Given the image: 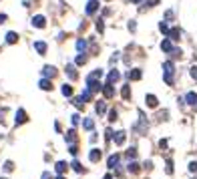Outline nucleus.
<instances>
[{
    "label": "nucleus",
    "mask_w": 197,
    "mask_h": 179,
    "mask_svg": "<svg viewBox=\"0 0 197 179\" xmlns=\"http://www.w3.org/2000/svg\"><path fill=\"white\" fill-rule=\"evenodd\" d=\"M159 30L163 32V34H167V36H169V32H171L169 26H167V22H161V24H159Z\"/></svg>",
    "instance_id": "26"
},
{
    "label": "nucleus",
    "mask_w": 197,
    "mask_h": 179,
    "mask_svg": "<svg viewBox=\"0 0 197 179\" xmlns=\"http://www.w3.org/2000/svg\"><path fill=\"white\" fill-rule=\"evenodd\" d=\"M6 20V14H0V22H4Z\"/></svg>",
    "instance_id": "42"
},
{
    "label": "nucleus",
    "mask_w": 197,
    "mask_h": 179,
    "mask_svg": "<svg viewBox=\"0 0 197 179\" xmlns=\"http://www.w3.org/2000/svg\"><path fill=\"white\" fill-rule=\"evenodd\" d=\"M125 137H127L125 131H119V133L115 135V143H117V145H123V143H125Z\"/></svg>",
    "instance_id": "11"
},
{
    "label": "nucleus",
    "mask_w": 197,
    "mask_h": 179,
    "mask_svg": "<svg viewBox=\"0 0 197 179\" xmlns=\"http://www.w3.org/2000/svg\"><path fill=\"white\" fill-rule=\"evenodd\" d=\"M137 155V151H135V147H131L129 151H127V157H129V159H133V157Z\"/></svg>",
    "instance_id": "32"
},
{
    "label": "nucleus",
    "mask_w": 197,
    "mask_h": 179,
    "mask_svg": "<svg viewBox=\"0 0 197 179\" xmlns=\"http://www.w3.org/2000/svg\"><path fill=\"white\" fill-rule=\"evenodd\" d=\"M131 2H133V4H139V2H143V0H131Z\"/></svg>",
    "instance_id": "44"
},
{
    "label": "nucleus",
    "mask_w": 197,
    "mask_h": 179,
    "mask_svg": "<svg viewBox=\"0 0 197 179\" xmlns=\"http://www.w3.org/2000/svg\"><path fill=\"white\" fill-rule=\"evenodd\" d=\"M62 95H66V97L72 95V87L71 85H62Z\"/></svg>",
    "instance_id": "24"
},
{
    "label": "nucleus",
    "mask_w": 197,
    "mask_h": 179,
    "mask_svg": "<svg viewBox=\"0 0 197 179\" xmlns=\"http://www.w3.org/2000/svg\"><path fill=\"white\" fill-rule=\"evenodd\" d=\"M171 57H175V58L181 57V50H179V48H173V50H171Z\"/></svg>",
    "instance_id": "35"
},
{
    "label": "nucleus",
    "mask_w": 197,
    "mask_h": 179,
    "mask_svg": "<svg viewBox=\"0 0 197 179\" xmlns=\"http://www.w3.org/2000/svg\"><path fill=\"white\" fill-rule=\"evenodd\" d=\"M85 62H87V57H85V54H79V57H76V65H85Z\"/></svg>",
    "instance_id": "30"
},
{
    "label": "nucleus",
    "mask_w": 197,
    "mask_h": 179,
    "mask_svg": "<svg viewBox=\"0 0 197 179\" xmlns=\"http://www.w3.org/2000/svg\"><path fill=\"white\" fill-rule=\"evenodd\" d=\"M191 76L197 79V67H191Z\"/></svg>",
    "instance_id": "39"
},
{
    "label": "nucleus",
    "mask_w": 197,
    "mask_h": 179,
    "mask_svg": "<svg viewBox=\"0 0 197 179\" xmlns=\"http://www.w3.org/2000/svg\"><path fill=\"white\" fill-rule=\"evenodd\" d=\"M185 101H187L189 105H195V103H197V93H193V91L187 93V95H185Z\"/></svg>",
    "instance_id": "9"
},
{
    "label": "nucleus",
    "mask_w": 197,
    "mask_h": 179,
    "mask_svg": "<svg viewBox=\"0 0 197 179\" xmlns=\"http://www.w3.org/2000/svg\"><path fill=\"white\" fill-rule=\"evenodd\" d=\"M93 125H95V123H93V119H85V121H83V127H85L87 131H91Z\"/></svg>",
    "instance_id": "23"
},
{
    "label": "nucleus",
    "mask_w": 197,
    "mask_h": 179,
    "mask_svg": "<svg viewBox=\"0 0 197 179\" xmlns=\"http://www.w3.org/2000/svg\"><path fill=\"white\" fill-rule=\"evenodd\" d=\"M32 24H34L36 28H42V26H44V16H34V18H32Z\"/></svg>",
    "instance_id": "10"
},
{
    "label": "nucleus",
    "mask_w": 197,
    "mask_h": 179,
    "mask_svg": "<svg viewBox=\"0 0 197 179\" xmlns=\"http://www.w3.org/2000/svg\"><path fill=\"white\" fill-rule=\"evenodd\" d=\"M129 28H131V30H135V28H137V24H135V20H131V22H129Z\"/></svg>",
    "instance_id": "41"
},
{
    "label": "nucleus",
    "mask_w": 197,
    "mask_h": 179,
    "mask_svg": "<svg viewBox=\"0 0 197 179\" xmlns=\"http://www.w3.org/2000/svg\"><path fill=\"white\" fill-rule=\"evenodd\" d=\"M129 171H131V173H137V171H139V163H135V161L129 163Z\"/></svg>",
    "instance_id": "28"
},
{
    "label": "nucleus",
    "mask_w": 197,
    "mask_h": 179,
    "mask_svg": "<svg viewBox=\"0 0 197 179\" xmlns=\"http://www.w3.org/2000/svg\"><path fill=\"white\" fill-rule=\"evenodd\" d=\"M161 48H163V50H165V53H169V54H171V50H173V48H175V46H173V44H171V38H165V40H163V42H161Z\"/></svg>",
    "instance_id": "4"
},
{
    "label": "nucleus",
    "mask_w": 197,
    "mask_h": 179,
    "mask_svg": "<svg viewBox=\"0 0 197 179\" xmlns=\"http://www.w3.org/2000/svg\"><path fill=\"white\" fill-rule=\"evenodd\" d=\"M165 18H167V20L173 18V10H167V12H165Z\"/></svg>",
    "instance_id": "37"
},
{
    "label": "nucleus",
    "mask_w": 197,
    "mask_h": 179,
    "mask_svg": "<svg viewBox=\"0 0 197 179\" xmlns=\"http://www.w3.org/2000/svg\"><path fill=\"white\" fill-rule=\"evenodd\" d=\"M71 165H72V169H75L76 173H80V171H83V167H80V163H79V161H72Z\"/></svg>",
    "instance_id": "29"
},
{
    "label": "nucleus",
    "mask_w": 197,
    "mask_h": 179,
    "mask_svg": "<svg viewBox=\"0 0 197 179\" xmlns=\"http://www.w3.org/2000/svg\"><path fill=\"white\" fill-rule=\"evenodd\" d=\"M34 48L38 50V54H44V53H46V44H44V42H40V40L34 42Z\"/></svg>",
    "instance_id": "12"
},
{
    "label": "nucleus",
    "mask_w": 197,
    "mask_h": 179,
    "mask_svg": "<svg viewBox=\"0 0 197 179\" xmlns=\"http://www.w3.org/2000/svg\"><path fill=\"white\" fill-rule=\"evenodd\" d=\"M105 179H113V175H111V173H109V175H105Z\"/></svg>",
    "instance_id": "45"
},
{
    "label": "nucleus",
    "mask_w": 197,
    "mask_h": 179,
    "mask_svg": "<svg viewBox=\"0 0 197 179\" xmlns=\"http://www.w3.org/2000/svg\"><path fill=\"white\" fill-rule=\"evenodd\" d=\"M95 109H97L98 115H103V113H105V103H103V101H98V103L95 105Z\"/></svg>",
    "instance_id": "25"
},
{
    "label": "nucleus",
    "mask_w": 197,
    "mask_h": 179,
    "mask_svg": "<svg viewBox=\"0 0 197 179\" xmlns=\"http://www.w3.org/2000/svg\"><path fill=\"white\" fill-rule=\"evenodd\" d=\"M40 89H42V91H53L50 80H48V79H42V80H40Z\"/></svg>",
    "instance_id": "13"
},
{
    "label": "nucleus",
    "mask_w": 197,
    "mask_h": 179,
    "mask_svg": "<svg viewBox=\"0 0 197 179\" xmlns=\"http://www.w3.org/2000/svg\"><path fill=\"white\" fill-rule=\"evenodd\" d=\"M76 48H79V50H85V48H87V40L79 38V40H76Z\"/></svg>",
    "instance_id": "27"
},
{
    "label": "nucleus",
    "mask_w": 197,
    "mask_h": 179,
    "mask_svg": "<svg viewBox=\"0 0 197 179\" xmlns=\"http://www.w3.org/2000/svg\"><path fill=\"white\" fill-rule=\"evenodd\" d=\"M66 167H68V165L65 163V161H58V163H57V173H65Z\"/></svg>",
    "instance_id": "21"
},
{
    "label": "nucleus",
    "mask_w": 197,
    "mask_h": 179,
    "mask_svg": "<svg viewBox=\"0 0 197 179\" xmlns=\"http://www.w3.org/2000/svg\"><path fill=\"white\" fill-rule=\"evenodd\" d=\"M121 95H123V99H125V101H129V99H131V87H129V85H125V87H123Z\"/></svg>",
    "instance_id": "14"
},
{
    "label": "nucleus",
    "mask_w": 197,
    "mask_h": 179,
    "mask_svg": "<svg viewBox=\"0 0 197 179\" xmlns=\"http://www.w3.org/2000/svg\"><path fill=\"white\" fill-rule=\"evenodd\" d=\"M141 76H143L141 69H133V71H129V72H127V79H129V80H139Z\"/></svg>",
    "instance_id": "1"
},
{
    "label": "nucleus",
    "mask_w": 197,
    "mask_h": 179,
    "mask_svg": "<svg viewBox=\"0 0 197 179\" xmlns=\"http://www.w3.org/2000/svg\"><path fill=\"white\" fill-rule=\"evenodd\" d=\"M169 38L171 40H179V38H181V30H179V28H173V30L169 32Z\"/></svg>",
    "instance_id": "16"
},
{
    "label": "nucleus",
    "mask_w": 197,
    "mask_h": 179,
    "mask_svg": "<svg viewBox=\"0 0 197 179\" xmlns=\"http://www.w3.org/2000/svg\"><path fill=\"white\" fill-rule=\"evenodd\" d=\"M97 8H98V2H97V0H91V2L87 4V14H93Z\"/></svg>",
    "instance_id": "8"
},
{
    "label": "nucleus",
    "mask_w": 197,
    "mask_h": 179,
    "mask_svg": "<svg viewBox=\"0 0 197 179\" xmlns=\"http://www.w3.org/2000/svg\"><path fill=\"white\" fill-rule=\"evenodd\" d=\"M4 169H6V171H12V163H10V161H6V163H4Z\"/></svg>",
    "instance_id": "38"
},
{
    "label": "nucleus",
    "mask_w": 197,
    "mask_h": 179,
    "mask_svg": "<svg viewBox=\"0 0 197 179\" xmlns=\"http://www.w3.org/2000/svg\"><path fill=\"white\" fill-rule=\"evenodd\" d=\"M66 141L71 143V145H75V141H76V133H75V129H71L66 133Z\"/></svg>",
    "instance_id": "18"
},
{
    "label": "nucleus",
    "mask_w": 197,
    "mask_h": 179,
    "mask_svg": "<svg viewBox=\"0 0 197 179\" xmlns=\"http://www.w3.org/2000/svg\"><path fill=\"white\" fill-rule=\"evenodd\" d=\"M115 119H117V111H111V113H109V121H115Z\"/></svg>",
    "instance_id": "36"
},
{
    "label": "nucleus",
    "mask_w": 197,
    "mask_h": 179,
    "mask_svg": "<svg viewBox=\"0 0 197 179\" xmlns=\"http://www.w3.org/2000/svg\"><path fill=\"white\" fill-rule=\"evenodd\" d=\"M167 173H173V161H167V167H165Z\"/></svg>",
    "instance_id": "34"
},
{
    "label": "nucleus",
    "mask_w": 197,
    "mask_h": 179,
    "mask_svg": "<svg viewBox=\"0 0 197 179\" xmlns=\"http://www.w3.org/2000/svg\"><path fill=\"white\" fill-rule=\"evenodd\" d=\"M66 75H68V79H71V80L76 79V71H75V67H72V65L66 67Z\"/></svg>",
    "instance_id": "17"
},
{
    "label": "nucleus",
    "mask_w": 197,
    "mask_h": 179,
    "mask_svg": "<svg viewBox=\"0 0 197 179\" xmlns=\"http://www.w3.org/2000/svg\"><path fill=\"white\" fill-rule=\"evenodd\" d=\"M145 101H147V107H153V109L159 105V101H157L155 95H147V97H145Z\"/></svg>",
    "instance_id": "3"
},
{
    "label": "nucleus",
    "mask_w": 197,
    "mask_h": 179,
    "mask_svg": "<svg viewBox=\"0 0 197 179\" xmlns=\"http://www.w3.org/2000/svg\"><path fill=\"white\" fill-rule=\"evenodd\" d=\"M97 30H98V32H103V30H105V24H103V18H98V20H97Z\"/></svg>",
    "instance_id": "31"
},
{
    "label": "nucleus",
    "mask_w": 197,
    "mask_h": 179,
    "mask_svg": "<svg viewBox=\"0 0 197 179\" xmlns=\"http://www.w3.org/2000/svg\"><path fill=\"white\" fill-rule=\"evenodd\" d=\"M16 40H18V34H16V32H8V34H6V42H8V44H14Z\"/></svg>",
    "instance_id": "15"
},
{
    "label": "nucleus",
    "mask_w": 197,
    "mask_h": 179,
    "mask_svg": "<svg viewBox=\"0 0 197 179\" xmlns=\"http://www.w3.org/2000/svg\"><path fill=\"white\" fill-rule=\"evenodd\" d=\"M147 4H149V6H157V4H159V0H147Z\"/></svg>",
    "instance_id": "40"
},
{
    "label": "nucleus",
    "mask_w": 197,
    "mask_h": 179,
    "mask_svg": "<svg viewBox=\"0 0 197 179\" xmlns=\"http://www.w3.org/2000/svg\"><path fill=\"white\" fill-rule=\"evenodd\" d=\"M26 121H28L26 113H24L22 109H18V113H16V123H26Z\"/></svg>",
    "instance_id": "7"
},
{
    "label": "nucleus",
    "mask_w": 197,
    "mask_h": 179,
    "mask_svg": "<svg viewBox=\"0 0 197 179\" xmlns=\"http://www.w3.org/2000/svg\"><path fill=\"white\" fill-rule=\"evenodd\" d=\"M117 163H119V155H111L109 157V169H115Z\"/></svg>",
    "instance_id": "20"
},
{
    "label": "nucleus",
    "mask_w": 197,
    "mask_h": 179,
    "mask_svg": "<svg viewBox=\"0 0 197 179\" xmlns=\"http://www.w3.org/2000/svg\"><path fill=\"white\" fill-rule=\"evenodd\" d=\"M44 75H46V76H50V79H53V76L57 75V71H54V67H44Z\"/></svg>",
    "instance_id": "22"
},
{
    "label": "nucleus",
    "mask_w": 197,
    "mask_h": 179,
    "mask_svg": "<svg viewBox=\"0 0 197 179\" xmlns=\"http://www.w3.org/2000/svg\"><path fill=\"white\" fill-rule=\"evenodd\" d=\"M57 179H65V177H62V175H58V177H57Z\"/></svg>",
    "instance_id": "46"
},
{
    "label": "nucleus",
    "mask_w": 197,
    "mask_h": 179,
    "mask_svg": "<svg viewBox=\"0 0 197 179\" xmlns=\"http://www.w3.org/2000/svg\"><path fill=\"white\" fill-rule=\"evenodd\" d=\"M189 171H191V173L197 171V161H191V163H189Z\"/></svg>",
    "instance_id": "33"
},
{
    "label": "nucleus",
    "mask_w": 197,
    "mask_h": 179,
    "mask_svg": "<svg viewBox=\"0 0 197 179\" xmlns=\"http://www.w3.org/2000/svg\"><path fill=\"white\" fill-rule=\"evenodd\" d=\"M103 93H105V97H107V99H111V97L115 95V89H113V85H109V83H107V85H105V89H103Z\"/></svg>",
    "instance_id": "6"
},
{
    "label": "nucleus",
    "mask_w": 197,
    "mask_h": 179,
    "mask_svg": "<svg viewBox=\"0 0 197 179\" xmlns=\"http://www.w3.org/2000/svg\"><path fill=\"white\" fill-rule=\"evenodd\" d=\"M163 71H165V76H173V71H175L173 62H171V61H167L165 65H163Z\"/></svg>",
    "instance_id": "2"
},
{
    "label": "nucleus",
    "mask_w": 197,
    "mask_h": 179,
    "mask_svg": "<svg viewBox=\"0 0 197 179\" xmlns=\"http://www.w3.org/2000/svg\"><path fill=\"white\" fill-rule=\"evenodd\" d=\"M42 179H50V175H48V173H44V175H42Z\"/></svg>",
    "instance_id": "43"
},
{
    "label": "nucleus",
    "mask_w": 197,
    "mask_h": 179,
    "mask_svg": "<svg viewBox=\"0 0 197 179\" xmlns=\"http://www.w3.org/2000/svg\"><path fill=\"white\" fill-rule=\"evenodd\" d=\"M89 157H91V161H93V163H97V161L101 159V151H98V149H93Z\"/></svg>",
    "instance_id": "19"
},
{
    "label": "nucleus",
    "mask_w": 197,
    "mask_h": 179,
    "mask_svg": "<svg viewBox=\"0 0 197 179\" xmlns=\"http://www.w3.org/2000/svg\"><path fill=\"white\" fill-rule=\"evenodd\" d=\"M119 76H121V75H119V71H117V69H113V71L109 72V80H107V83H109V85L117 83V80H119Z\"/></svg>",
    "instance_id": "5"
}]
</instances>
